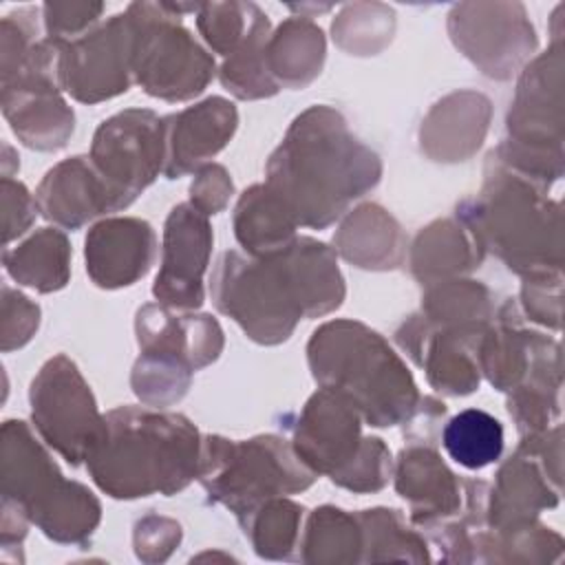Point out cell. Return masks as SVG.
I'll use <instances>...</instances> for the list:
<instances>
[{
    "label": "cell",
    "instance_id": "d4e9b609",
    "mask_svg": "<svg viewBox=\"0 0 565 565\" xmlns=\"http://www.w3.org/2000/svg\"><path fill=\"white\" fill-rule=\"evenodd\" d=\"M483 252L477 247L470 232L452 218H441L426 225L411 245L408 265L422 285H437L461 278L479 267Z\"/></svg>",
    "mask_w": 565,
    "mask_h": 565
},
{
    "label": "cell",
    "instance_id": "5b68a950",
    "mask_svg": "<svg viewBox=\"0 0 565 565\" xmlns=\"http://www.w3.org/2000/svg\"><path fill=\"white\" fill-rule=\"evenodd\" d=\"M313 380L342 395L375 428L411 422L419 406L413 373L393 347L358 320H331L311 333Z\"/></svg>",
    "mask_w": 565,
    "mask_h": 565
},
{
    "label": "cell",
    "instance_id": "30bf717a",
    "mask_svg": "<svg viewBox=\"0 0 565 565\" xmlns=\"http://www.w3.org/2000/svg\"><path fill=\"white\" fill-rule=\"evenodd\" d=\"M29 404L42 441L71 466L86 461L106 435V415L99 413L77 364L64 353L53 355L38 371L29 388Z\"/></svg>",
    "mask_w": 565,
    "mask_h": 565
},
{
    "label": "cell",
    "instance_id": "ffe728a7",
    "mask_svg": "<svg viewBox=\"0 0 565 565\" xmlns=\"http://www.w3.org/2000/svg\"><path fill=\"white\" fill-rule=\"evenodd\" d=\"M395 490L411 505V521L424 530L459 516L463 508L461 481L426 444L406 446L393 468Z\"/></svg>",
    "mask_w": 565,
    "mask_h": 565
},
{
    "label": "cell",
    "instance_id": "3957f363",
    "mask_svg": "<svg viewBox=\"0 0 565 565\" xmlns=\"http://www.w3.org/2000/svg\"><path fill=\"white\" fill-rule=\"evenodd\" d=\"M201 435L179 413L119 406L106 413V435L86 459L95 486L113 499L172 497L199 475Z\"/></svg>",
    "mask_w": 565,
    "mask_h": 565
},
{
    "label": "cell",
    "instance_id": "7c38bea8",
    "mask_svg": "<svg viewBox=\"0 0 565 565\" xmlns=\"http://www.w3.org/2000/svg\"><path fill=\"white\" fill-rule=\"evenodd\" d=\"M563 435L561 424L525 435L505 459L488 492L486 521L494 534L512 532L536 521L541 510L556 508L561 497Z\"/></svg>",
    "mask_w": 565,
    "mask_h": 565
},
{
    "label": "cell",
    "instance_id": "ac0fdd59",
    "mask_svg": "<svg viewBox=\"0 0 565 565\" xmlns=\"http://www.w3.org/2000/svg\"><path fill=\"white\" fill-rule=\"evenodd\" d=\"M157 256V234L148 221L110 216L95 223L84 243L86 274L102 289L135 285Z\"/></svg>",
    "mask_w": 565,
    "mask_h": 565
},
{
    "label": "cell",
    "instance_id": "8992f818",
    "mask_svg": "<svg viewBox=\"0 0 565 565\" xmlns=\"http://www.w3.org/2000/svg\"><path fill=\"white\" fill-rule=\"evenodd\" d=\"M0 439L2 501L15 503L55 543L88 541L102 521L97 497L64 479L24 422L7 419Z\"/></svg>",
    "mask_w": 565,
    "mask_h": 565
},
{
    "label": "cell",
    "instance_id": "52a82bcc",
    "mask_svg": "<svg viewBox=\"0 0 565 565\" xmlns=\"http://www.w3.org/2000/svg\"><path fill=\"white\" fill-rule=\"evenodd\" d=\"M196 479L210 501L225 505L241 523L265 501L311 488L318 475L282 437L260 435L234 441L205 435Z\"/></svg>",
    "mask_w": 565,
    "mask_h": 565
},
{
    "label": "cell",
    "instance_id": "60d3db41",
    "mask_svg": "<svg viewBox=\"0 0 565 565\" xmlns=\"http://www.w3.org/2000/svg\"><path fill=\"white\" fill-rule=\"evenodd\" d=\"M40 327V307L20 291L2 287V351L24 347Z\"/></svg>",
    "mask_w": 565,
    "mask_h": 565
},
{
    "label": "cell",
    "instance_id": "7402d4cb",
    "mask_svg": "<svg viewBox=\"0 0 565 565\" xmlns=\"http://www.w3.org/2000/svg\"><path fill=\"white\" fill-rule=\"evenodd\" d=\"M490 117L492 106L486 95L475 90L450 93L422 121V150L433 161H466L483 143Z\"/></svg>",
    "mask_w": 565,
    "mask_h": 565
},
{
    "label": "cell",
    "instance_id": "e575fe53",
    "mask_svg": "<svg viewBox=\"0 0 565 565\" xmlns=\"http://www.w3.org/2000/svg\"><path fill=\"white\" fill-rule=\"evenodd\" d=\"M333 40L351 55H375L393 38L395 13L386 4H347L331 24Z\"/></svg>",
    "mask_w": 565,
    "mask_h": 565
},
{
    "label": "cell",
    "instance_id": "f546056e",
    "mask_svg": "<svg viewBox=\"0 0 565 565\" xmlns=\"http://www.w3.org/2000/svg\"><path fill=\"white\" fill-rule=\"evenodd\" d=\"M302 563L313 565H351L362 563V527L358 514L333 505L316 508L298 541Z\"/></svg>",
    "mask_w": 565,
    "mask_h": 565
},
{
    "label": "cell",
    "instance_id": "4dcf8cb0",
    "mask_svg": "<svg viewBox=\"0 0 565 565\" xmlns=\"http://www.w3.org/2000/svg\"><path fill=\"white\" fill-rule=\"evenodd\" d=\"M269 40V20L256 9L252 26L241 46L225 57L218 77L221 84L238 99H263L276 95L280 88L271 79L265 64V46Z\"/></svg>",
    "mask_w": 565,
    "mask_h": 565
},
{
    "label": "cell",
    "instance_id": "9c48e42d",
    "mask_svg": "<svg viewBox=\"0 0 565 565\" xmlns=\"http://www.w3.org/2000/svg\"><path fill=\"white\" fill-rule=\"evenodd\" d=\"M132 79L152 97L185 102L205 90L216 73L214 57L183 26L168 2H132Z\"/></svg>",
    "mask_w": 565,
    "mask_h": 565
},
{
    "label": "cell",
    "instance_id": "836d02e7",
    "mask_svg": "<svg viewBox=\"0 0 565 565\" xmlns=\"http://www.w3.org/2000/svg\"><path fill=\"white\" fill-rule=\"evenodd\" d=\"M300 521L302 508L285 497H276L258 505L241 525L260 558L287 561L298 547Z\"/></svg>",
    "mask_w": 565,
    "mask_h": 565
},
{
    "label": "cell",
    "instance_id": "ee69618b",
    "mask_svg": "<svg viewBox=\"0 0 565 565\" xmlns=\"http://www.w3.org/2000/svg\"><path fill=\"white\" fill-rule=\"evenodd\" d=\"M232 192L234 185L227 170L218 163H205L196 170L194 181L190 185V205L203 212L205 216L218 214L225 210Z\"/></svg>",
    "mask_w": 565,
    "mask_h": 565
},
{
    "label": "cell",
    "instance_id": "484cf974",
    "mask_svg": "<svg viewBox=\"0 0 565 565\" xmlns=\"http://www.w3.org/2000/svg\"><path fill=\"white\" fill-rule=\"evenodd\" d=\"M296 230L294 214L267 183L245 190L234 207V236L247 256L263 258L287 249L298 236Z\"/></svg>",
    "mask_w": 565,
    "mask_h": 565
},
{
    "label": "cell",
    "instance_id": "ba28073f",
    "mask_svg": "<svg viewBox=\"0 0 565 565\" xmlns=\"http://www.w3.org/2000/svg\"><path fill=\"white\" fill-rule=\"evenodd\" d=\"M490 154L545 190L563 177L561 40H554V44L521 73L508 113V139Z\"/></svg>",
    "mask_w": 565,
    "mask_h": 565
},
{
    "label": "cell",
    "instance_id": "2e32d148",
    "mask_svg": "<svg viewBox=\"0 0 565 565\" xmlns=\"http://www.w3.org/2000/svg\"><path fill=\"white\" fill-rule=\"evenodd\" d=\"M212 227L203 212L179 203L166 218L161 267L152 285L157 302L194 311L205 300L203 276L212 254Z\"/></svg>",
    "mask_w": 565,
    "mask_h": 565
},
{
    "label": "cell",
    "instance_id": "4fadbf2b",
    "mask_svg": "<svg viewBox=\"0 0 565 565\" xmlns=\"http://www.w3.org/2000/svg\"><path fill=\"white\" fill-rule=\"evenodd\" d=\"M448 31L455 46L492 79H510L536 49V33L521 2L455 4Z\"/></svg>",
    "mask_w": 565,
    "mask_h": 565
},
{
    "label": "cell",
    "instance_id": "7bdbcfd3",
    "mask_svg": "<svg viewBox=\"0 0 565 565\" xmlns=\"http://www.w3.org/2000/svg\"><path fill=\"white\" fill-rule=\"evenodd\" d=\"M2 232L4 245L13 238L22 236L38 216V201L31 196L24 183L13 181L11 177H2Z\"/></svg>",
    "mask_w": 565,
    "mask_h": 565
},
{
    "label": "cell",
    "instance_id": "74e56055",
    "mask_svg": "<svg viewBox=\"0 0 565 565\" xmlns=\"http://www.w3.org/2000/svg\"><path fill=\"white\" fill-rule=\"evenodd\" d=\"M393 477V459L388 446L380 437H364V444L351 466L333 479L335 486L351 492H377Z\"/></svg>",
    "mask_w": 565,
    "mask_h": 565
},
{
    "label": "cell",
    "instance_id": "e0dca14e",
    "mask_svg": "<svg viewBox=\"0 0 565 565\" xmlns=\"http://www.w3.org/2000/svg\"><path fill=\"white\" fill-rule=\"evenodd\" d=\"M362 444V415L342 395L322 386L307 399L294 424L296 455L331 481L351 466Z\"/></svg>",
    "mask_w": 565,
    "mask_h": 565
},
{
    "label": "cell",
    "instance_id": "5bb4252c",
    "mask_svg": "<svg viewBox=\"0 0 565 565\" xmlns=\"http://www.w3.org/2000/svg\"><path fill=\"white\" fill-rule=\"evenodd\" d=\"M132 44L135 24L128 11L62 44V90L82 104H97L126 93L132 82Z\"/></svg>",
    "mask_w": 565,
    "mask_h": 565
},
{
    "label": "cell",
    "instance_id": "cb8c5ba5",
    "mask_svg": "<svg viewBox=\"0 0 565 565\" xmlns=\"http://www.w3.org/2000/svg\"><path fill=\"white\" fill-rule=\"evenodd\" d=\"M402 225L380 205L364 203L349 212L333 236V249L360 269L386 271L406 260Z\"/></svg>",
    "mask_w": 565,
    "mask_h": 565
},
{
    "label": "cell",
    "instance_id": "603a6c76",
    "mask_svg": "<svg viewBox=\"0 0 565 565\" xmlns=\"http://www.w3.org/2000/svg\"><path fill=\"white\" fill-rule=\"evenodd\" d=\"M35 201L42 216L64 230H79L110 212L106 185L88 157H71L53 166L38 185Z\"/></svg>",
    "mask_w": 565,
    "mask_h": 565
},
{
    "label": "cell",
    "instance_id": "f1b7e54d",
    "mask_svg": "<svg viewBox=\"0 0 565 565\" xmlns=\"http://www.w3.org/2000/svg\"><path fill=\"white\" fill-rule=\"evenodd\" d=\"M419 316L433 329L479 333L492 318L490 291L475 280H444L430 285L422 298Z\"/></svg>",
    "mask_w": 565,
    "mask_h": 565
},
{
    "label": "cell",
    "instance_id": "7a4b0ae2",
    "mask_svg": "<svg viewBox=\"0 0 565 565\" xmlns=\"http://www.w3.org/2000/svg\"><path fill=\"white\" fill-rule=\"evenodd\" d=\"M265 174L298 225L324 230L380 183L382 161L353 137L342 113L311 106L291 121Z\"/></svg>",
    "mask_w": 565,
    "mask_h": 565
},
{
    "label": "cell",
    "instance_id": "44dd1931",
    "mask_svg": "<svg viewBox=\"0 0 565 565\" xmlns=\"http://www.w3.org/2000/svg\"><path fill=\"white\" fill-rule=\"evenodd\" d=\"M139 349L170 355L192 371L212 364L223 351V329L210 313H174L161 302H148L135 320Z\"/></svg>",
    "mask_w": 565,
    "mask_h": 565
},
{
    "label": "cell",
    "instance_id": "83f0119b",
    "mask_svg": "<svg viewBox=\"0 0 565 565\" xmlns=\"http://www.w3.org/2000/svg\"><path fill=\"white\" fill-rule=\"evenodd\" d=\"M2 265L18 285L42 294L57 291L71 278L68 238L55 227H42L18 247H4Z\"/></svg>",
    "mask_w": 565,
    "mask_h": 565
},
{
    "label": "cell",
    "instance_id": "277c9868",
    "mask_svg": "<svg viewBox=\"0 0 565 565\" xmlns=\"http://www.w3.org/2000/svg\"><path fill=\"white\" fill-rule=\"evenodd\" d=\"M459 223L477 247L494 254L523 278L561 276V205L547 190L499 163H486L483 188L457 207Z\"/></svg>",
    "mask_w": 565,
    "mask_h": 565
},
{
    "label": "cell",
    "instance_id": "8d00e7d4",
    "mask_svg": "<svg viewBox=\"0 0 565 565\" xmlns=\"http://www.w3.org/2000/svg\"><path fill=\"white\" fill-rule=\"evenodd\" d=\"M256 9L252 2H205L196 11L199 33L214 53L227 57L245 40Z\"/></svg>",
    "mask_w": 565,
    "mask_h": 565
},
{
    "label": "cell",
    "instance_id": "d6a6232c",
    "mask_svg": "<svg viewBox=\"0 0 565 565\" xmlns=\"http://www.w3.org/2000/svg\"><path fill=\"white\" fill-rule=\"evenodd\" d=\"M362 527V563L382 561H430L426 541L411 527L397 510L373 508L355 512Z\"/></svg>",
    "mask_w": 565,
    "mask_h": 565
},
{
    "label": "cell",
    "instance_id": "1f68e13d",
    "mask_svg": "<svg viewBox=\"0 0 565 565\" xmlns=\"http://www.w3.org/2000/svg\"><path fill=\"white\" fill-rule=\"evenodd\" d=\"M441 444L452 461L468 470H481L501 457L503 426L486 411L466 408L446 422Z\"/></svg>",
    "mask_w": 565,
    "mask_h": 565
},
{
    "label": "cell",
    "instance_id": "8fae6325",
    "mask_svg": "<svg viewBox=\"0 0 565 565\" xmlns=\"http://www.w3.org/2000/svg\"><path fill=\"white\" fill-rule=\"evenodd\" d=\"M88 159L106 185L110 212L126 210L163 172V117L148 108L108 117L93 135Z\"/></svg>",
    "mask_w": 565,
    "mask_h": 565
},
{
    "label": "cell",
    "instance_id": "d590c367",
    "mask_svg": "<svg viewBox=\"0 0 565 565\" xmlns=\"http://www.w3.org/2000/svg\"><path fill=\"white\" fill-rule=\"evenodd\" d=\"M192 369L170 355L146 353L137 358L130 375L135 395L148 406H172L177 404L192 384Z\"/></svg>",
    "mask_w": 565,
    "mask_h": 565
},
{
    "label": "cell",
    "instance_id": "4316f807",
    "mask_svg": "<svg viewBox=\"0 0 565 565\" xmlns=\"http://www.w3.org/2000/svg\"><path fill=\"white\" fill-rule=\"evenodd\" d=\"M324 53L322 29L305 15H296L269 33L265 64L278 88H305L320 75Z\"/></svg>",
    "mask_w": 565,
    "mask_h": 565
},
{
    "label": "cell",
    "instance_id": "b9f144b4",
    "mask_svg": "<svg viewBox=\"0 0 565 565\" xmlns=\"http://www.w3.org/2000/svg\"><path fill=\"white\" fill-rule=\"evenodd\" d=\"M561 300H563V276L523 278L521 302L530 320L558 329L561 327Z\"/></svg>",
    "mask_w": 565,
    "mask_h": 565
},
{
    "label": "cell",
    "instance_id": "9a60e30c",
    "mask_svg": "<svg viewBox=\"0 0 565 565\" xmlns=\"http://www.w3.org/2000/svg\"><path fill=\"white\" fill-rule=\"evenodd\" d=\"M477 366L488 382L512 393L519 388L561 393V347L536 331L519 329L505 320L477 340Z\"/></svg>",
    "mask_w": 565,
    "mask_h": 565
},
{
    "label": "cell",
    "instance_id": "ab89813d",
    "mask_svg": "<svg viewBox=\"0 0 565 565\" xmlns=\"http://www.w3.org/2000/svg\"><path fill=\"white\" fill-rule=\"evenodd\" d=\"M181 525L174 519L148 514L135 523V554L143 563H163L181 543Z\"/></svg>",
    "mask_w": 565,
    "mask_h": 565
},
{
    "label": "cell",
    "instance_id": "d6986e66",
    "mask_svg": "<svg viewBox=\"0 0 565 565\" xmlns=\"http://www.w3.org/2000/svg\"><path fill=\"white\" fill-rule=\"evenodd\" d=\"M238 126V110L225 97H207L181 113L163 117V177L179 179L218 154Z\"/></svg>",
    "mask_w": 565,
    "mask_h": 565
},
{
    "label": "cell",
    "instance_id": "6da1fadb",
    "mask_svg": "<svg viewBox=\"0 0 565 565\" xmlns=\"http://www.w3.org/2000/svg\"><path fill=\"white\" fill-rule=\"evenodd\" d=\"M210 291L214 307L247 338L271 347L289 340L302 318H320L338 309L347 287L335 249L296 236L287 249L263 258L223 252Z\"/></svg>",
    "mask_w": 565,
    "mask_h": 565
},
{
    "label": "cell",
    "instance_id": "f35d334b",
    "mask_svg": "<svg viewBox=\"0 0 565 565\" xmlns=\"http://www.w3.org/2000/svg\"><path fill=\"white\" fill-rule=\"evenodd\" d=\"M44 29L46 38L66 44L95 29L104 4L102 2H46Z\"/></svg>",
    "mask_w": 565,
    "mask_h": 565
}]
</instances>
